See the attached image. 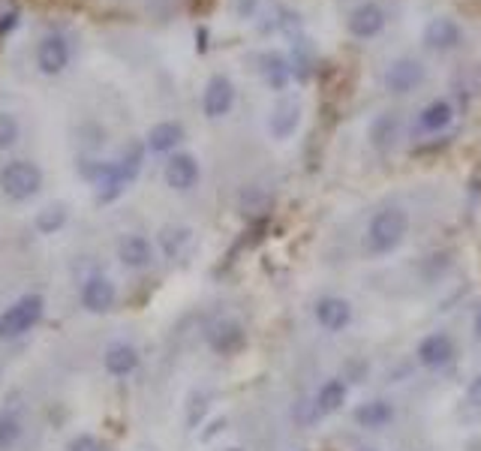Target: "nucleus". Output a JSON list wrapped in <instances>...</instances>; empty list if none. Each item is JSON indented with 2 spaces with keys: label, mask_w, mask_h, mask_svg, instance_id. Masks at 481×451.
Here are the masks:
<instances>
[{
  "label": "nucleus",
  "mask_w": 481,
  "mask_h": 451,
  "mask_svg": "<svg viewBox=\"0 0 481 451\" xmlns=\"http://www.w3.org/2000/svg\"><path fill=\"white\" fill-rule=\"evenodd\" d=\"M409 235V214L403 208H383L370 217L368 232H364V250L370 256H388L407 241Z\"/></svg>",
  "instance_id": "obj_1"
},
{
  "label": "nucleus",
  "mask_w": 481,
  "mask_h": 451,
  "mask_svg": "<svg viewBox=\"0 0 481 451\" xmlns=\"http://www.w3.org/2000/svg\"><path fill=\"white\" fill-rule=\"evenodd\" d=\"M43 190V169L30 159H12L0 169V193L12 202H27Z\"/></svg>",
  "instance_id": "obj_2"
},
{
  "label": "nucleus",
  "mask_w": 481,
  "mask_h": 451,
  "mask_svg": "<svg viewBox=\"0 0 481 451\" xmlns=\"http://www.w3.org/2000/svg\"><path fill=\"white\" fill-rule=\"evenodd\" d=\"M43 319V298L40 295H21L19 301L10 304L0 313V340H19Z\"/></svg>",
  "instance_id": "obj_3"
},
{
  "label": "nucleus",
  "mask_w": 481,
  "mask_h": 451,
  "mask_svg": "<svg viewBox=\"0 0 481 451\" xmlns=\"http://www.w3.org/2000/svg\"><path fill=\"white\" fill-rule=\"evenodd\" d=\"M454 340L452 334L446 331H431L427 338H422V343L415 346V358L418 364L427 367V370H439V367L454 362Z\"/></svg>",
  "instance_id": "obj_4"
},
{
  "label": "nucleus",
  "mask_w": 481,
  "mask_h": 451,
  "mask_svg": "<svg viewBox=\"0 0 481 451\" xmlns=\"http://www.w3.org/2000/svg\"><path fill=\"white\" fill-rule=\"evenodd\" d=\"M313 316H316V323L322 331L328 334H337L343 328H349L353 323V304L346 301V298L340 295H325L316 301V307H313Z\"/></svg>",
  "instance_id": "obj_5"
},
{
  "label": "nucleus",
  "mask_w": 481,
  "mask_h": 451,
  "mask_svg": "<svg viewBox=\"0 0 481 451\" xmlns=\"http://www.w3.org/2000/svg\"><path fill=\"white\" fill-rule=\"evenodd\" d=\"M208 346L217 355H238L247 346V331L238 319H217L208 331Z\"/></svg>",
  "instance_id": "obj_6"
},
{
  "label": "nucleus",
  "mask_w": 481,
  "mask_h": 451,
  "mask_svg": "<svg viewBox=\"0 0 481 451\" xmlns=\"http://www.w3.org/2000/svg\"><path fill=\"white\" fill-rule=\"evenodd\" d=\"M235 105V88L226 75H211L208 85H205V94H202V112L205 118L217 121L223 114L232 112Z\"/></svg>",
  "instance_id": "obj_7"
},
{
  "label": "nucleus",
  "mask_w": 481,
  "mask_h": 451,
  "mask_svg": "<svg viewBox=\"0 0 481 451\" xmlns=\"http://www.w3.org/2000/svg\"><path fill=\"white\" fill-rule=\"evenodd\" d=\"M36 66L45 75H60L70 66V43L60 34H49L36 49Z\"/></svg>",
  "instance_id": "obj_8"
},
{
  "label": "nucleus",
  "mask_w": 481,
  "mask_h": 451,
  "mask_svg": "<svg viewBox=\"0 0 481 451\" xmlns=\"http://www.w3.org/2000/svg\"><path fill=\"white\" fill-rule=\"evenodd\" d=\"M422 82H424V66L412 58L394 60L385 70V88L392 90V94H409V90H415Z\"/></svg>",
  "instance_id": "obj_9"
},
{
  "label": "nucleus",
  "mask_w": 481,
  "mask_h": 451,
  "mask_svg": "<svg viewBox=\"0 0 481 451\" xmlns=\"http://www.w3.org/2000/svg\"><path fill=\"white\" fill-rule=\"evenodd\" d=\"M114 301H118V289H114V283L105 274H94V277L85 280V286H81V304H85V310L109 313L114 307Z\"/></svg>",
  "instance_id": "obj_10"
},
{
  "label": "nucleus",
  "mask_w": 481,
  "mask_h": 451,
  "mask_svg": "<svg viewBox=\"0 0 481 451\" xmlns=\"http://www.w3.org/2000/svg\"><path fill=\"white\" fill-rule=\"evenodd\" d=\"M383 27H385V12H383V6H376V4L355 6L346 19V30L353 36H358V40H370V36H376Z\"/></svg>",
  "instance_id": "obj_11"
},
{
  "label": "nucleus",
  "mask_w": 481,
  "mask_h": 451,
  "mask_svg": "<svg viewBox=\"0 0 481 451\" xmlns=\"http://www.w3.org/2000/svg\"><path fill=\"white\" fill-rule=\"evenodd\" d=\"M166 183L178 193H187L198 183V163L193 154H172L169 163H166Z\"/></svg>",
  "instance_id": "obj_12"
},
{
  "label": "nucleus",
  "mask_w": 481,
  "mask_h": 451,
  "mask_svg": "<svg viewBox=\"0 0 481 451\" xmlns=\"http://www.w3.org/2000/svg\"><path fill=\"white\" fill-rule=\"evenodd\" d=\"M346 397H349V385H346V379H340V377L325 379L322 385H319L316 397H313V412H316L319 418L334 416V412H340V409H343V403H346Z\"/></svg>",
  "instance_id": "obj_13"
},
{
  "label": "nucleus",
  "mask_w": 481,
  "mask_h": 451,
  "mask_svg": "<svg viewBox=\"0 0 481 451\" xmlns=\"http://www.w3.org/2000/svg\"><path fill=\"white\" fill-rule=\"evenodd\" d=\"M355 424L364 427V431H383L394 422V403L392 400H383V397H376V400H364L361 407L353 412Z\"/></svg>",
  "instance_id": "obj_14"
},
{
  "label": "nucleus",
  "mask_w": 481,
  "mask_h": 451,
  "mask_svg": "<svg viewBox=\"0 0 481 451\" xmlns=\"http://www.w3.org/2000/svg\"><path fill=\"white\" fill-rule=\"evenodd\" d=\"M118 259L133 271H144L151 262H154V247L144 235H127L118 244Z\"/></svg>",
  "instance_id": "obj_15"
},
{
  "label": "nucleus",
  "mask_w": 481,
  "mask_h": 451,
  "mask_svg": "<svg viewBox=\"0 0 481 451\" xmlns=\"http://www.w3.org/2000/svg\"><path fill=\"white\" fill-rule=\"evenodd\" d=\"M461 36H463V30L454 19H433L431 25L424 27V43L437 51L457 49V45H461Z\"/></svg>",
  "instance_id": "obj_16"
},
{
  "label": "nucleus",
  "mask_w": 481,
  "mask_h": 451,
  "mask_svg": "<svg viewBox=\"0 0 481 451\" xmlns=\"http://www.w3.org/2000/svg\"><path fill=\"white\" fill-rule=\"evenodd\" d=\"M103 364L112 377H129L139 367V349L129 346V343H112L103 355Z\"/></svg>",
  "instance_id": "obj_17"
},
{
  "label": "nucleus",
  "mask_w": 481,
  "mask_h": 451,
  "mask_svg": "<svg viewBox=\"0 0 481 451\" xmlns=\"http://www.w3.org/2000/svg\"><path fill=\"white\" fill-rule=\"evenodd\" d=\"M181 139H184V127L178 121H159L148 133V148L154 154H169V151L178 148Z\"/></svg>",
  "instance_id": "obj_18"
},
{
  "label": "nucleus",
  "mask_w": 481,
  "mask_h": 451,
  "mask_svg": "<svg viewBox=\"0 0 481 451\" xmlns=\"http://www.w3.org/2000/svg\"><path fill=\"white\" fill-rule=\"evenodd\" d=\"M452 121H454V109L448 99H433V103H427L422 114H418V127H422L424 133H442Z\"/></svg>",
  "instance_id": "obj_19"
},
{
  "label": "nucleus",
  "mask_w": 481,
  "mask_h": 451,
  "mask_svg": "<svg viewBox=\"0 0 481 451\" xmlns=\"http://www.w3.org/2000/svg\"><path fill=\"white\" fill-rule=\"evenodd\" d=\"M66 223V208L60 202H51L36 214V232L40 235H55Z\"/></svg>",
  "instance_id": "obj_20"
},
{
  "label": "nucleus",
  "mask_w": 481,
  "mask_h": 451,
  "mask_svg": "<svg viewBox=\"0 0 481 451\" xmlns=\"http://www.w3.org/2000/svg\"><path fill=\"white\" fill-rule=\"evenodd\" d=\"M397 129H400V127H397L394 114H379V118L370 124V142H373V148H388V144H394Z\"/></svg>",
  "instance_id": "obj_21"
},
{
  "label": "nucleus",
  "mask_w": 481,
  "mask_h": 451,
  "mask_svg": "<svg viewBox=\"0 0 481 451\" xmlns=\"http://www.w3.org/2000/svg\"><path fill=\"white\" fill-rule=\"evenodd\" d=\"M271 133L277 136V139H286V136H292L295 133V127H298V109L295 105H277L271 114Z\"/></svg>",
  "instance_id": "obj_22"
},
{
  "label": "nucleus",
  "mask_w": 481,
  "mask_h": 451,
  "mask_svg": "<svg viewBox=\"0 0 481 451\" xmlns=\"http://www.w3.org/2000/svg\"><path fill=\"white\" fill-rule=\"evenodd\" d=\"M262 73H265V79H268V85H271L274 90H283V88L289 85V66H286V60L280 58V55L265 58Z\"/></svg>",
  "instance_id": "obj_23"
},
{
  "label": "nucleus",
  "mask_w": 481,
  "mask_h": 451,
  "mask_svg": "<svg viewBox=\"0 0 481 451\" xmlns=\"http://www.w3.org/2000/svg\"><path fill=\"white\" fill-rule=\"evenodd\" d=\"M21 439V418L12 412H0V451L12 448Z\"/></svg>",
  "instance_id": "obj_24"
},
{
  "label": "nucleus",
  "mask_w": 481,
  "mask_h": 451,
  "mask_svg": "<svg viewBox=\"0 0 481 451\" xmlns=\"http://www.w3.org/2000/svg\"><path fill=\"white\" fill-rule=\"evenodd\" d=\"M142 163H144V148L139 142L136 144H129L127 148V154L118 159V166H120V172L127 175V181L133 183L136 178H139V172H142Z\"/></svg>",
  "instance_id": "obj_25"
},
{
  "label": "nucleus",
  "mask_w": 481,
  "mask_h": 451,
  "mask_svg": "<svg viewBox=\"0 0 481 451\" xmlns=\"http://www.w3.org/2000/svg\"><path fill=\"white\" fill-rule=\"evenodd\" d=\"M19 142V121L10 112H0V151L12 148Z\"/></svg>",
  "instance_id": "obj_26"
},
{
  "label": "nucleus",
  "mask_w": 481,
  "mask_h": 451,
  "mask_svg": "<svg viewBox=\"0 0 481 451\" xmlns=\"http://www.w3.org/2000/svg\"><path fill=\"white\" fill-rule=\"evenodd\" d=\"M66 451H105V446H103V439L90 437V433H81V437H75L70 442V448Z\"/></svg>",
  "instance_id": "obj_27"
},
{
  "label": "nucleus",
  "mask_w": 481,
  "mask_h": 451,
  "mask_svg": "<svg viewBox=\"0 0 481 451\" xmlns=\"http://www.w3.org/2000/svg\"><path fill=\"white\" fill-rule=\"evenodd\" d=\"M15 25H19V10H10V12L0 15V36L12 34Z\"/></svg>",
  "instance_id": "obj_28"
},
{
  "label": "nucleus",
  "mask_w": 481,
  "mask_h": 451,
  "mask_svg": "<svg viewBox=\"0 0 481 451\" xmlns=\"http://www.w3.org/2000/svg\"><path fill=\"white\" fill-rule=\"evenodd\" d=\"M467 394H469V400L476 403V407H481V377H476V379L469 382Z\"/></svg>",
  "instance_id": "obj_29"
},
{
  "label": "nucleus",
  "mask_w": 481,
  "mask_h": 451,
  "mask_svg": "<svg viewBox=\"0 0 481 451\" xmlns=\"http://www.w3.org/2000/svg\"><path fill=\"white\" fill-rule=\"evenodd\" d=\"M472 331H476V340L481 343V310L476 313V323H472Z\"/></svg>",
  "instance_id": "obj_30"
},
{
  "label": "nucleus",
  "mask_w": 481,
  "mask_h": 451,
  "mask_svg": "<svg viewBox=\"0 0 481 451\" xmlns=\"http://www.w3.org/2000/svg\"><path fill=\"white\" fill-rule=\"evenodd\" d=\"M223 451H244V448H238V446H232V448H223Z\"/></svg>",
  "instance_id": "obj_31"
},
{
  "label": "nucleus",
  "mask_w": 481,
  "mask_h": 451,
  "mask_svg": "<svg viewBox=\"0 0 481 451\" xmlns=\"http://www.w3.org/2000/svg\"><path fill=\"white\" fill-rule=\"evenodd\" d=\"M361 451H376V448H361Z\"/></svg>",
  "instance_id": "obj_32"
}]
</instances>
